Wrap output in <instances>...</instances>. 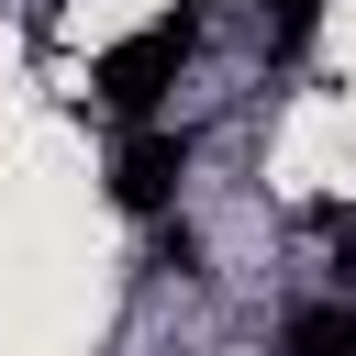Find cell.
<instances>
[{
  "instance_id": "cell-1",
  "label": "cell",
  "mask_w": 356,
  "mask_h": 356,
  "mask_svg": "<svg viewBox=\"0 0 356 356\" xmlns=\"http://www.w3.org/2000/svg\"><path fill=\"white\" fill-rule=\"evenodd\" d=\"M200 33H211V11H156L145 33H122V44L100 56V78H89V89H100V111H134V122H145V111L189 78Z\"/></svg>"
},
{
  "instance_id": "cell-2",
  "label": "cell",
  "mask_w": 356,
  "mask_h": 356,
  "mask_svg": "<svg viewBox=\"0 0 356 356\" xmlns=\"http://www.w3.org/2000/svg\"><path fill=\"white\" fill-rule=\"evenodd\" d=\"M178 178H189V134H167V122L122 134V156H111V200H122V211H167Z\"/></svg>"
},
{
  "instance_id": "cell-3",
  "label": "cell",
  "mask_w": 356,
  "mask_h": 356,
  "mask_svg": "<svg viewBox=\"0 0 356 356\" xmlns=\"http://www.w3.org/2000/svg\"><path fill=\"white\" fill-rule=\"evenodd\" d=\"M278 356H356V300H300L278 323Z\"/></svg>"
},
{
  "instance_id": "cell-4",
  "label": "cell",
  "mask_w": 356,
  "mask_h": 356,
  "mask_svg": "<svg viewBox=\"0 0 356 356\" xmlns=\"http://www.w3.org/2000/svg\"><path fill=\"white\" fill-rule=\"evenodd\" d=\"M312 33H323V0H278V11H267V67L312 56Z\"/></svg>"
}]
</instances>
